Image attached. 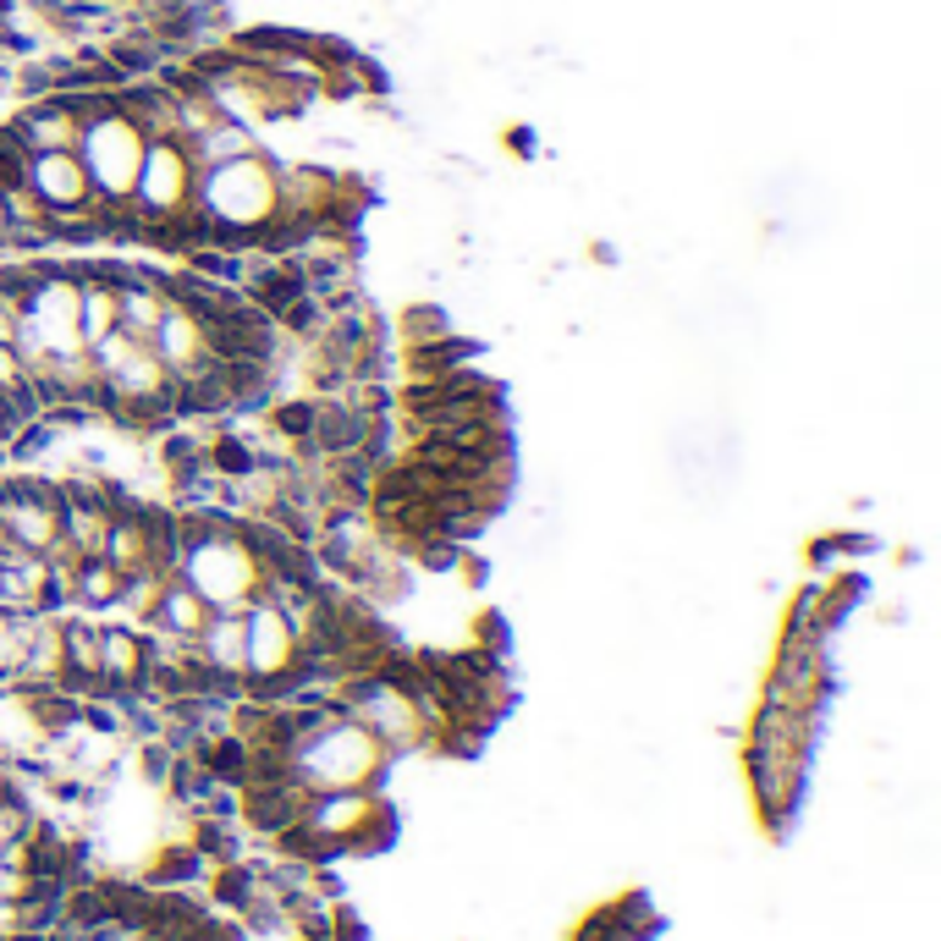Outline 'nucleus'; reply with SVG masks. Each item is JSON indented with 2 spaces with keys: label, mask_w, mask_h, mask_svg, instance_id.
Masks as SVG:
<instances>
[{
  "label": "nucleus",
  "mask_w": 941,
  "mask_h": 941,
  "mask_svg": "<svg viewBox=\"0 0 941 941\" xmlns=\"http://www.w3.org/2000/svg\"><path fill=\"white\" fill-rule=\"evenodd\" d=\"M23 380V353L17 348H0V391H12Z\"/></svg>",
  "instance_id": "18"
},
{
  "label": "nucleus",
  "mask_w": 941,
  "mask_h": 941,
  "mask_svg": "<svg viewBox=\"0 0 941 941\" xmlns=\"http://www.w3.org/2000/svg\"><path fill=\"white\" fill-rule=\"evenodd\" d=\"M122 589H127V578H122L105 556H83V562H77V584H72V612L105 617V612L122 606Z\"/></svg>",
  "instance_id": "15"
},
{
  "label": "nucleus",
  "mask_w": 941,
  "mask_h": 941,
  "mask_svg": "<svg viewBox=\"0 0 941 941\" xmlns=\"http://www.w3.org/2000/svg\"><path fill=\"white\" fill-rule=\"evenodd\" d=\"M28 193L55 215H77L83 204L95 199V183H89V171H83L77 149H50V154H34L28 160Z\"/></svg>",
  "instance_id": "8"
},
{
  "label": "nucleus",
  "mask_w": 941,
  "mask_h": 941,
  "mask_svg": "<svg viewBox=\"0 0 941 941\" xmlns=\"http://www.w3.org/2000/svg\"><path fill=\"white\" fill-rule=\"evenodd\" d=\"M242 639H248V677H242V682H271V677L292 672V661H298V633H292V623L265 601V594L242 606Z\"/></svg>",
  "instance_id": "7"
},
{
  "label": "nucleus",
  "mask_w": 941,
  "mask_h": 941,
  "mask_svg": "<svg viewBox=\"0 0 941 941\" xmlns=\"http://www.w3.org/2000/svg\"><path fill=\"white\" fill-rule=\"evenodd\" d=\"M193 650H199V661L215 672V677H231V682H242L248 677V639H242V612H215L210 623H204V633L193 639Z\"/></svg>",
  "instance_id": "12"
},
{
  "label": "nucleus",
  "mask_w": 941,
  "mask_h": 941,
  "mask_svg": "<svg viewBox=\"0 0 941 941\" xmlns=\"http://www.w3.org/2000/svg\"><path fill=\"white\" fill-rule=\"evenodd\" d=\"M655 930H661V914L644 903V892H623V898L594 908L573 930V941H650Z\"/></svg>",
  "instance_id": "11"
},
{
  "label": "nucleus",
  "mask_w": 941,
  "mask_h": 941,
  "mask_svg": "<svg viewBox=\"0 0 941 941\" xmlns=\"http://www.w3.org/2000/svg\"><path fill=\"white\" fill-rule=\"evenodd\" d=\"M143 149H149V138H143L122 111L83 122V133H77V160H83V171H89V183H95V199H133Z\"/></svg>",
  "instance_id": "4"
},
{
  "label": "nucleus",
  "mask_w": 941,
  "mask_h": 941,
  "mask_svg": "<svg viewBox=\"0 0 941 941\" xmlns=\"http://www.w3.org/2000/svg\"><path fill=\"white\" fill-rule=\"evenodd\" d=\"M12 133L23 138L28 154H50V149H77L83 116L72 111L66 95H45V100H23L12 116Z\"/></svg>",
  "instance_id": "9"
},
{
  "label": "nucleus",
  "mask_w": 941,
  "mask_h": 941,
  "mask_svg": "<svg viewBox=\"0 0 941 941\" xmlns=\"http://www.w3.org/2000/svg\"><path fill=\"white\" fill-rule=\"evenodd\" d=\"M177 578L193 584V589L204 594V606H210V612H242L248 601H260V584H265L260 556H253V551L242 545L237 529L188 545L183 562H177Z\"/></svg>",
  "instance_id": "3"
},
{
  "label": "nucleus",
  "mask_w": 941,
  "mask_h": 941,
  "mask_svg": "<svg viewBox=\"0 0 941 941\" xmlns=\"http://www.w3.org/2000/svg\"><path fill=\"white\" fill-rule=\"evenodd\" d=\"M215 612L204 606V594L193 589V584H183V578H165V589H160V606H154V617L143 623V628H160V633H177V639H199L204 633V623H210Z\"/></svg>",
  "instance_id": "13"
},
{
  "label": "nucleus",
  "mask_w": 941,
  "mask_h": 941,
  "mask_svg": "<svg viewBox=\"0 0 941 941\" xmlns=\"http://www.w3.org/2000/svg\"><path fill=\"white\" fill-rule=\"evenodd\" d=\"M287 765L309 793H341V788H380L391 771V754L375 743L369 727H359L341 705H330L319 727L303 732Z\"/></svg>",
  "instance_id": "1"
},
{
  "label": "nucleus",
  "mask_w": 941,
  "mask_h": 941,
  "mask_svg": "<svg viewBox=\"0 0 941 941\" xmlns=\"http://www.w3.org/2000/svg\"><path fill=\"white\" fill-rule=\"evenodd\" d=\"M89 359H95L111 397H165L171 391V369L154 359L149 341H138L127 330H111L105 341H95Z\"/></svg>",
  "instance_id": "6"
},
{
  "label": "nucleus",
  "mask_w": 941,
  "mask_h": 941,
  "mask_svg": "<svg viewBox=\"0 0 941 941\" xmlns=\"http://www.w3.org/2000/svg\"><path fill=\"white\" fill-rule=\"evenodd\" d=\"M17 330H23V314L0 303V348H17Z\"/></svg>",
  "instance_id": "19"
},
{
  "label": "nucleus",
  "mask_w": 941,
  "mask_h": 941,
  "mask_svg": "<svg viewBox=\"0 0 941 941\" xmlns=\"http://www.w3.org/2000/svg\"><path fill=\"white\" fill-rule=\"evenodd\" d=\"M193 183H199V165L188 160L183 138L149 143L143 165H138V183H133V204H138L143 221H165V215L193 204Z\"/></svg>",
  "instance_id": "5"
},
{
  "label": "nucleus",
  "mask_w": 941,
  "mask_h": 941,
  "mask_svg": "<svg viewBox=\"0 0 941 941\" xmlns=\"http://www.w3.org/2000/svg\"><path fill=\"white\" fill-rule=\"evenodd\" d=\"M77 330H83V348H95L116 330V287L100 281V276H77Z\"/></svg>",
  "instance_id": "16"
},
{
  "label": "nucleus",
  "mask_w": 941,
  "mask_h": 941,
  "mask_svg": "<svg viewBox=\"0 0 941 941\" xmlns=\"http://www.w3.org/2000/svg\"><path fill=\"white\" fill-rule=\"evenodd\" d=\"M457 325H452V314L441 309V303H407L402 314H397V341H402V353L407 348H430V341H441V336H452Z\"/></svg>",
  "instance_id": "17"
},
{
  "label": "nucleus",
  "mask_w": 941,
  "mask_h": 941,
  "mask_svg": "<svg viewBox=\"0 0 941 941\" xmlns=\"http://www.w3.org/2000/svg\"><path fill=\"white\" fill-rule=\"evenodd\" d=\"M183 149H188V160L199 165V171H210V165H226V160H242V154H253V149H265L260 138H253V127H242V122H210L204 133H193V138H183Z\"/></svg>",
  "instance_id": "14"
},
{
  "label": "nucleus",
  "mask_w": 941,
  "mask_h": 941,
  "mask_svg": "<svg viewBox=\"0 0 941 941\" xmlns=\"http://www.w3.org/2000/svg\"><path fill=\"white\" fill-rule=\"evenodd\" d=\"M276 171L281 160H271L265 149H253L242 160H226V165H210L199 171L193 183V199L210 221L221 226H237V231H260L271 215H276Z\"/></svg>",
  "instance_id": "2"
},
{
  "label": "nucleus",
  "mask_w": 941,
  "mask_h": 941,
  "mask_svg": "<svg viewBox=\"0 0 941 941\" xmlns=\"http://www.w3.org/2000/svg\"><path fill=\"white\" fill-rule=\"evenodd\" d=\"M149 348H154V359H160L171 375H188V369H199L204 359H215V353H210V330H204V319H193V314L177 309V303H171V309L160 314V325H154V336H149Z\"/></svg>",
  "instance_id": "10"
}]
</instances>
